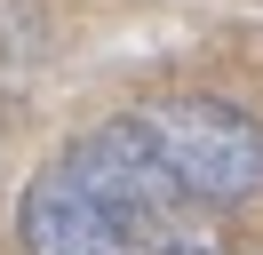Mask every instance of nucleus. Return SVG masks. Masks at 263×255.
Wrapping results in <instances>:
<instances>
[{"instance_id": "1", "label": "nucleus", "mask_w": 263, "mask_h": 255, "mask_svg": "<svg viewBox=\"0 0 263 255\" xmlns=\"http://www.w3.org/2000/svg\"><path fill=\"white\" fill-rule=\"evenodd\" d=\"M160 168L215 215H239L263 199V128L223 96H144L128 112Z\"/></svg>"}]
</instances>
